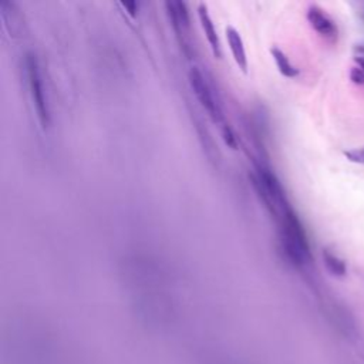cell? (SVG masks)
Masks as SVG:
<instances>
[{
    "instance_id": "cell-1",
    "label": "cell",
    "mask_w": 364,
    "mask_h": 364,
    "mask_svg": "<svg viewBox=\"0 0 364 364\" xmlns=\"http://www.w3.org/2000/svg\"><path fill=\"white\" fill-rule=\"evenodd\" d=\"M279 218L282 222L283 249L288 258L296 265L306 263L310 261V246L300 220L290 207L286 208Z\"/></svg>"
},
{
    "instance_id": "cell-2",
    "label": "cell",
    "mask_w": 364,
    "mask_h": 364,
    "mask_svg": "<svg viewBox=\"0 0 364 364\" xmlns=\"http://www.w3.org/2000/svg\"><path fill=\"white\" fill-rule=\"evenodd\" d=\"M26 73L29 79V87L32 93V100L39 117L40 124L46 128L50 124V113L47 106V98L45 94V87L40 76L39 62L33 53H28L26 56Z\"/></svg>"
},
{
    "instance_id": "cell-3",
    "label": "cell",
    "mask_w": 364,
    "mask_h": 364,
    "mask_svg": "<svg viewBox=\"0 0 364 364\" xmlns=\"http://www.w3.org/2000/svg\"><path fill=\"white\" fill-rule=\"evenodd\" d=\"M188 79H190V84H191V89L195 93L198 101L201 103V106L207 110V113L215 120V121H220L221 117H222V113H221V108H220V104L217 103L215 97H214V93H212V89L211 86L208 84L207 79L204 77V74L197 69V67H193L188 73Z\"/></svg>"
},
{
    "instance_id": "cell-4",
    "label": "cell",
    "mask_w": 364,
    "mask_h": 364,
    "mask_svg": "<svg viewBox=\"0 0 364 364\" xmlns=\"http://www.w3.org/2000/svg\"><path fill=\"white\" fill-rule=\"evenodd\" d=\"M307 22L312 29L326 42L336 43L339 39V29L336 22L317 5H310L306 13Z\"/></svg>"
},
{
    "instance_id": "cell-5",
    "label": "cell",
    "mask_w": 364,
    "mask_h": 364,
    "mask_svg": "<svg viewBox=\"0 0 364 364\" xmlns=\"http://www.w3.org/2000/svg\"><path fill=\"white\" fill-rule=\"evenodd\" d=\"M165 9L171 25L176 35L181 38L190 35V13L184 2H166Z\"/></svg>"
},
{
    "instance_id": "cell-6",
    "label": "cell",
    "mask_w": 364,
    "mask_h": 364,
    "mask_svg": "<svg viewBox=\"0 0 364 364\" xmlns=\"http://www.w3.org/2000/svg\"><path fill=\"white\" fill-rule=\"evenodd\" d=\"M225 35H227V40H228V45H229V49H231L234 60L237 62L239 69L246 72V69H248V57H246V50H245L244 40H242L239 32L235 28L228 26L225 29Z\"/></svg>"
},
{
    "instance_id": "cell-7",
    "label": "cell",
    "mask_w": 364,
    "mask_h": 364,
    "mask_svg": "<svg viewBox=\"0 0 364 364\" xmlns=\"http://www.w3.org/2000/svg\"><path fill=\"white\" fill-rule=\"evenodd\" d=\"M198 18H200L203 30L205 33V38H207L211 49L214 50L215 56L220 57L221 56V43H220L218 33H217V29L214 26V22H212V19H211L205 5H200V8H198Z\"/></svg>"
},
{
    "instance_id": "cell-8",
    "label": "cell",
    "mask_w": 364,
    "mask_h": 364,
    "mask_svg": "<svg viewBox=\"0 0 364 364\" xmlns=\"http://www.w3.org/2000/svg\"><path fill=\"white\" fill-rule=\"evenodd\" d=\"M323 263L327 272L334 278H344L347 275V265L343 258H340L334 251L324 248L322 252Z\"/></svg>"
},
{
    "instance_id": "cell-9",
    "label": "cell",
    "mask_w": 364,
    "mask_h": 364,
    "mask_svg": "<svg viewBox=\"0 0 364 364\" xmlns=\"http://www.w3.org/2000/svg\"><path fill=\"white\" fill-rule=\"evenodd\" d=\"M271 53H272V57L276 63V67H278V70L280 72L282 76H285L288 79H295V77L299 76V70L290 63V60L288 59V56L282 50H279L278 47H273V49H271Z\"/></svg>"
},
{
    "instance_id": "cell-10",
    "label": "cell",
    "mask_w": 364,
    "mask_h": 364,
    "mask_svg": "<svg viewBox=\"0 0 364 364\" xmlns=\"http://www.w3.org/2000/svg\"><path fill=\"white\" fill-rule=\"evenodd\" d=\"M344 157L347 161L357 164V165H364V145L360 148H353L348 151H344Z\"/></svg>"
},
{
    "instance_id": "cell-11",
    "label": "cell",
    "mask_w": 364,
    "mask_h": 364,
    "mask_svg": "<svg viewBox=\"0 0 364 364\" xmlns=\"http://www.w3.org/2000/svg\"><path fill=\"white\" fill-rule=\"evenodd\" d=\"M222 135H224L225 144H227L229 148L238 149V138H237L234 130H232L229 125H224V127H222Z\"/></svg>"
},
{
    "instance_id": "cell-12",
    "label": "cell",
    "mask_w": 364,
    "mask_h": 364,
    "mask_svg": "<svg viewBox=\"0 0 364 364\" xmlns=\"http://www.w3.org/2000/svg\"><path fill=\"white\" fill-rule=\"evenodd\" d=\"M353 52H354V57H353L354 66H357L364 72V45H356Z\"/></svg>"
},
{
    "instance_id": "cell-13",
    "label": "cell",
    "mask_w": 364,
    "mask_h": 364,
    "mask_svg": "<svg viewBox=\"0 0 364 364\" xmlns=\"http://www.w3.org/2000/svg\"><path fill=\"white\" fill-rule=\"evenodd\" d=\"M350 80L356 86H364V72L357 66H353L350 70Z\"/></svg>"
},
{
    "instance_id": "cell-14",
    "label": "cell",
    "mask_w": 364,
    "mask_h": 364,
    "mask_svg": "<svg viewBox=\"0 0 364 364\" xmlns=\"http://www.w3.org/2000/svg\"><path fill=\"white\" fill-rule=\"evenodd\" d=\"M127 11H128V13L132 16V18H135L137 16V12H138V4H135V2H125V4H121Z\"/></svg>"
}]
</instances>
